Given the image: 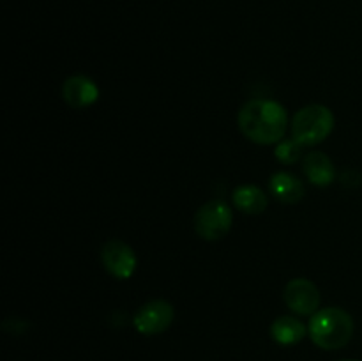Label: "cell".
Returning a JSON list of instances; mask_svg holds the SVG:
<instances>
[{
  "label": "cell",
  "instance_id": "cell-6",
  "mask_svg": "<svg viewBox=\"0 0 362 361\" xmlns=\"http://www.w3.org/2000/svg\"><path fill=\"white\" fill-rule=\"evenodd\" d=\"M286 306L297 315H313L320 306V290L306 278H293L283 292Z\"/></svg>",
  "mask_w": 362,
  "mask_h": 361
},
{
  "label": "cell",
  "instance_id": "cell-3",
  "mask_svg": "<svg viewBox=\"0 0 362 361\" xmlns=\"http://www.w3.org/2000/svg\"><path fill=\"white\" fill-rule=\"evenodd\" d=\"M334 127V115L327 106L308 105L296 113L292 120L293 140L303 147L318 145L331 134Z\"/></svg>",
  "mask_w": 362,
  "mask_h": 361
},
{
  "label": "cell",
  "instance_id": "cell-13",
  "mask_svg": "<svg viewBox=\"0 0 362 361\" xmlns=\"http://www.w3.org/2000/svg\"><path fill=\"white\" fill-rule=\"evenodd\" d=\"M300 152H303V145L292 138V140L279 142L274 154L278 158V161L285 163V165H293L300 158Z\"/></svg>",
  "mask_w": 362,
  "mask_h": 361
},
{
  "label": "cell",
  "instance_id": "cell-14",
  "mask_svg": "<svg viewBox=\"0 0 362 361\" xmlns=\"http://www.w3.org/2000/svg\"><path fill=\"white\" fill-rule=\"evenodd\" d=\"M343 361H354V360H343Z\"/></svg>",
  "mask_w": 362,
  "mask_h": 361
},
{
  "label": "cell",
  "instance_id": "cell-9",
  "mask_svg": "<svg viewBox=\"0 0 362 361\" xmlns=\"http://www.w3.org/2000/svg\"><path fill=\"white\" fill-rule=\"evenodd\" d=\"M303 172L311 184L315 186H329L336 179V170L329 156L324 152L313 151L308 152L303 159Z\"/></svg>",
  "mask_w": 362,
  "mask_h": 361
},
{
  "label": "cell",
  "instance_id": "cell-5",
  "mask_svg": "<svg viewBox=\"0 0 362 361\" xmlns=\"http://www.w3.org/2000/svg\"><path fill=\"white\" fill-rule=\"evenodd\" d=\"M173 306L165 299H154L145 303L140 310L134 314L133 324L141 335H159L166 331L173 322Z\"/></svg>",
  "mask_w": 362,
  "mask_h": 361
},
{
  "label": "cell",
  "instance_id": "cell-11",
  "mask_svg": "<svg viewBox=\"0 0 362 361\" xmlns=\"http://www.w3.org/2000/svg\"><path fill=\"white\" fill-rule=\"evenodd\" d=\"M271 335L279 345H293L306 336V328L300 321L290 315L278 317L271 326Z\"/></svg>",
  "mask_w": 362,
  "mask_h": 361
},
{
  "label": "cell",
  "instance_id": "cell-12",
  "mask_svg": "<svg viewBox=\"0 0 362 361\" xmlns=\"http://www.w3.org/2000/svg\"><path fill=\"white\" fill-rule=\"evenodd\" d=\"M233 204L246 214H260L267 207V195L258 186H239L233 191Z\"/></svg>",
  "mask_w": 362,
  "mask_h": 361
},
{
  "label": "cell",
  "instance_id": "cell-1",
  "mask_svg": "<svg viewBox=\"0 0 362 361\" xmlns=\"http://www.w3.org/2000/svg\"><path fill=\"white\" fill-rule=\"evenodd\" d=\"M286 110L271 99H251L240 108L239 127L258 145L279 144L286 131Z\"/></svg>",
  "mask_w": 362,
  "mask_h": 361
},
{
  "label": "cell",
  "instance_id": "cell-4",
  "mask_svg": "<svg viewBox=\"0 0 362 361\" xmlns=\"http://www.w3.org/2000/svg\"><path fill=\"white\" fill-rule=\"evenodd\" d=\"M232 209L223 200L207 202L194 214V230L205 241L223 239L232 229Z\"/></svg>",
  "mask_w": 362,
  "mask_h": 361
},
{
  "label": "cell",
  "instance_id": "cell-8",
  "mask_svg": "<svg viewBox=\"0 0 362 361\" xmlns=\"http://www.w3.org/2000/svg\"><path fill=\"white\" fill-rule=\"evenodd\" d=\"M62 96L64 101L73 108H87L98 101L99 88L88 76L74 74L64 81Z\"/></svg>",
  "mask_w": 362,
  "mask_h": 361
},
{
  "label": "cell",
  "instance_id": "cell-10",
  "mask_svg": "<svg viewBox=\"0 0 362 361\" xmlns=\"http://www.w3.org/2000/svg\"><path fill=\"white\" fill-rule=\"evenodd\" d=\"M269 188L272 197L283 204H297L306 193L304 184L288 172H276L269 180Z\"/></svg>",
  "mask_w": 362,
  "mask_h": 361
},
{
  "label": "cell",
  "instance_id": "cell-7",
  "mask_svg": "<svg viewBox=\"0 0 362 361\" xmlns=\"http://www.w3.org/2000/svg\"><path fill=\"white\" fill-rule=\"evenodd\" d=\"M101 260L106 271L119 280H127L136 269V255L133 248L119 239H112L101 248Z\"/></svg>",
  "mask_w": 362,
  "mask_h": 361
},
{
  "label": "cell",
  "instance_id": "cell-2",
  "mask_svg": "<svg viewBox=\"0 0 362 361\" xmlns=\"http://www.w3.org/2000/svg\"><path fill=\"white\" fill-rule=\"evenodd\" d=\"M308 331L315 345L320 349H341L352 340L354 319L343 308L329 306L313 314Z\"/></svg>",
  "mask_w": 362,
  "mask_h": 361
}]
</instances>
